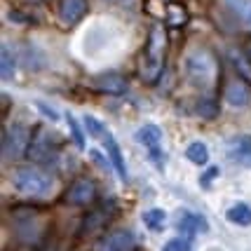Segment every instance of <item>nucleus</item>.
Listing matches in <instances>:
<instances>
[{"instance_id": "obj_12", "label": "nucleus", "mask_w": 251, "mask_h": 251, "mask_svg": "<svg viewBox=\"0 0 251 251\" xmlns=\"http://www.w3.org/2000/svg\"><path fill=\"white\" fill-rule=\"evenodd\" d=\"M103 146H106V153H108L110 167L118 172V176H120L122 181H127V164H125V155H122L118 141H115V139H113V136L108 134V136L103 139Z\"/></svg>"}, {"instance_id": "obj_25", "label": "nucleus", "mask_w": 251, "mask_h": 251, "mask_svg": "<svg viewBox=\"0 0 251 251\" xmlns=\"http://www.w3.org/2000/svg\"><path fill=\"white\" fill-rule=\"evenodd\" d=\"M230 59H232L235 68H237V71H242V73L247 75V82H249V80H251V73L247 71V68H244V59L240 56V52H235V50H232V52H230Z\"/></svg>"}, {"instance_id": "obj_11", "label": "nucleus", "mask_w": 251, "mask_h": 251, "mask_svg": "<svg viewBox=\"0 0 251 251\" xmlns=\"http://www.w3.org/2000/svg\"><path fill=\"white\" fill-rule=\"evenodd\" d=\"M94 85H97V89H101V92H106V94H113V97H118V94H125L127 92V77L118 75V73H106V75H99L97 80H94Z\"/></svg>"}, {"instance_id": "obj_1", "label": "nucleus", "mask_w": 251, "mask_h": 251, "mask_svg": "<svg viewBox=\"0 0 251 251\" xmlns=\"http://www.w3.org/2000/svg\"><path fill=\"white\" fill-rule=\"evenodd\" d=\"M167 56V31L160 24L151 26L148 40H146V54H143V77L148 82H155L164 68Z\"/></svg>"}, {"instance_id": "obj_8", "label": "nucleus", "mask_w": 251, "mask_h": 251, "mask_svg": "<svg viewBox=\"0 0 251 251\" xmlns=\"http://www.w3.org/2000/svg\"><path fill=\"white\" fill-rule=\"evenodd\" d=\"M94 197H97V186H94V181H89V178H77L75 183L68 188L66 202H68V204H75V207H85V204H92V202H94Z\"/></svg>"}, {"instance_id": "obj_3", "label": "nucleus", "mask_w": 251, "mask_h": 251, "mask_svg": "<svg viewBox=\"0 0 251 251\" xmlns=\"http://www.w3.org/2000/svg\"><path fill=\"white\" fill-rule=\"evenodd\" d=\"M12 186L26 197H45L52 193V178L40 167H22L12 176Z\"/></svg>"}, {"instance_id": "obj_7", "label": "nucleus", "mask_w": 251, "mask_h": 251, "mask_svg": "<svg viewBox=\"0 0 251 251\" xmlns=\"http://www.w3.org/2000/svg\"><path fill=\"white\" fill-rule=\"evenodd\" d=\"M54 146H56V139L52 136V131H47L45 127H40L31 139L28 157L35 160V162H47V160L54 155Z\"/></svg>"}, {"instance_id": "obj_9", "label": "nucleus", "mask_w": 251, "mask_h": 251, "mask_svg": "<svg viewBox=\"0 0 251 251\" xmlns=\"http://www.w3.org/2000/svg\"><path fill=\"white\" fill-rule=\"evenodd\" d=\"M89 10L87 0H59V19L66 26H75Z\"/></svg>"}, {"instance_id": "obj_23", "label": "nucleus", "mask_w": 251, "mask_h": 251, "mask_svg": "<svg viewBox=\"0 0 251 251\" xmlns=\"http://www.w3.org/2000/svg\"><path fill=\"white\" fill-rule=\"evenodd\" d=\"M190 247H193L190 237H174V240H169L164 244L162 251H190Z\"/></svg>"}, {"instance_id": "obj_10", "label": "nucleus", "mask_w": 251, "mask_h": 251, "mask_svg": "<svg viewBox=\"0 0 251 251\" xmlns=\"http://www.w3.org/2000/svg\"><path fill=\"white\" fill-rule=\"evenodd\" d=\"M134 141L141 143L143 148H148V153L151 151H157L160 148V141H162V129L153 125V122H148V125H143L141 129L134 134Z\"/></svg>"}, {"instance_id": "obj_13", "label": "nucleus", "mask_w": 251, "mask_h": 251, "mask_svg": "<svg viewBox=\"0 0 251 251\" xmlns=\"http://www.w3.org/2000/svg\"><path fill=\"white\" fill-rule=\"evenodd\" d=\"M176 228L181 230V232H186V237H193L195 232H207L209 223H207V219H204V216L186 211V214L181 216V221L176 223Z\"/></svg>"}, {"instance_id": "obj_28", "label": "nucleus", "mask_w": 251, "mask_h": 251, "mask_svg": "<svg viewBox=\"0 0 251 251\" xmlns=\"http://www.w3.org/2000/svg\"><path fill=\"white\" fill-rule=\"evenodd\" d=\"M108 2H127V0H108Z\"/></svg>"}, {"instance_id": "obj_16", "label": "nucleus", "mask_w": 251, "mask_h": 251, "mask_svg": "<svg viewBox=\"0 0 251 251\" xmlns=\"http://www.w3.org/2000/svg\"><path fill=\"white\" fill-rule=\"evenodd\" d=\"M226 219H228L230 223H235V226L247 228V226H251V207L244 204V202H237V204H232V207L226 211Z\"/></svg>"}, {"instance_id": "obj_18", "label": "nucleus", "mask_w": 251, "mask_h": 251, "mask_svg": "<svg viewBox=\"0 0 251 251\" xmlns=\"http://www.w3.org/2000/svg\"><path fill=\"white\" fill-rule=\"evenodd\" d=\"M143 223H146L148 230L160 232V230L167 226V214H164L162 209H148V211L143 214Z\"/></svg>"}, {"instance_id": "obj_19", "label": "nucleus", "mask_w": 251, "mask_h": 251, "mask_svg": "<svg viewBox=\"0 0 251 251\" xmlns=\"http://www.w3.org/2000/svg\"><path fill=\"white\" fill-rule=\"evenodd\" d=\"M186 22H188V14H186V10H183L181 5H176V2L167 5V26L178 28V26H183Z\"/></svg>"}, {"instance_id": "obj_6", "label": "nucleus", "mask_w": 251, "mask_h": 251, "mask_svg": "<svg viewBox=\"0 0 251 251\" xmlns=\"http://www.w3.org/2000/svg\"><path fill=\"white\" fill-rule=\"evenodd\" d=\"M136 247V237L131 230H113L108 235H103L101 240L97 242L94 251H134Z\"/></svg>"}, {"instance_id": "obj_26", "label": "nucleus", "mask_w": 251, "mask_h": 251, "mask_svg": "<svg viewBox=\"0 0 251 251\" xmlns=\"http://www.w3.org/2000/svg\"><path fill=\"white\" fill-rule=\"evenodd\" d=\"M35 106H38V110H40V113H43L45 118H50V120H52V122H56V120H59V113H56L54 108H50V106H47V103H43V101H38V103H35Z\"/></svg>"}, {"instance_id": "obj_22", "label": "nucleus", "mask_w": 251, "mask_h": 251, "mask_svg": "<svg viewBox=\"0 0 251 251\" xmlns=\"http://www.w3.org/2000/svg\"><path fill=\"white\" fill-rule=\"evenodd\" d=\"M14 68H17V59H12L10 47L5 45V47H2V68H0V75H2V80H10Z\"/></svg>"}, {"instance_id": "obj_2", "label": "nucleus", "mask_w": 251, "mask_h": 251, "mask_svg": "<svg viewBox=\"0 0 251 251\" xmlns=\"http://www.w3.org/2000/svg\"><path fill=\"white\" fill-rule=\"evenodd\" d=\"M183 71H186L188 80L197 87H211L219 77V64L207 50L190 52L186 56V61H183Z\"/></svg>"}, {"instance_id": "obj_17", "label": "nucleus", "mask_w": 251, "mask_h": 251, "mask_svg": "<svg viewBox=\"0 0 251 251\" xmlns=\"http://www.w3.org/2000/svg\"><path fill=\"white\" fill-rule=\"evenodd\" d=\"M186 157H188V160H190L193 164H197V167H207V162H209V148H207V146H204L202 141L188 143Z\"/></svg>"}, {"instance_id": "obj_14", "label": "nucleus", "mask_w": 251, "mask_h": 251, "mask_svg": "<svg viewBox=\"0 0 251 251\" xmlns=\"http://www.w3.org/2000/svg\"><path fill=\"white\" fill-rule=\"evenodd\" d=\"M230 157H232L235 162L251 167V136L232 139V143H230Z\"/></svg>"}, {"instance_id": "obj_4", "label": "nucleus", "mask_w": 251, "mask_h": 251, "mask_svg": "<svg viewBox=\"0 0 251 251\" xmlns=\"http://www.w3.org/2000/svg\"><path fill=\"white\" fill-rule=\"evenodd\" d=\"M31 131L24 125H12L2 131V157L5 160H19L31 148Z\"/></svg>"}, {"instance_id": "obj_15", "label": "nucleus", "mask_w": 251, "mask_h": 251, "mask_svg": "<svg viewBox=\"0 0 251 251\" xmlns=\"http://www.w3.org/2000/svg\"><path fill=\"white\" fill-rule=\"evenodd\" d=\"M235 19L240 24H244L247 28H251V0H223Z\"/></svg>"}, {"instance_id": "obj_5", "label": "nucleus", "mask_w": 251, "mask_h": 251, "mask_svg": "<svg viewBox=\"0 0 251 251\" xmlns=\"http://www.w3.org/2000/svg\"><path fill=\"white\" fill-rule=\"evenodd\" d=\"M223 99L232 110L251 108V85L247 80H230L223 89Z\"/></svg>"}, {"instance_id": "obj_20", "label": "nucleus", "mask_w": 251, "mask_h": 251, "mask_svg": "<svg viewBox=\"0 0 251 251\" xmlns=\"http://www.w3.org/2000/svg\"><path fill=\"white\" fill-rule=\"evenodd\" d=\"M66 122H68V129H71V136H73L75 146L82 151V148H85V131H82V125L73 118V113H66Z\"/></svg>"}, {"instance_id": "obj_24", "label": "nucleus", "mask_w": 251, "mask_h": 251, "mask_svg": "<svg viewBox=\"0 0 251 251\" xmlns=\"http://www.w3.org/2000/svg\"><path fill=\"white\" fill-rule=\"evenodd\" d=\"M216 176H219V167H209L207 174L200 176V186H202V188H209V186H211V181H214Z\"/></svg>"}, {"instance_id": "obj_21", "label": "nucleus", "mask_w": 251, "mask_h": 251, "mask_svg": "<svg viewBox=\"0 0 251 251\" xmlns=\"http://www.w3.org/2000/svg\"><path fill=\"white\" fill-rule=\"evenodd\" d=\"M82 125H85V129H87V134L92 139H106V136H108L106 127H103L97 118H92V115H85V118H82Z\"/></svg>"}, {"instance_id": "obj_27", "label": "nucleus", "mask_w": 251, "mask_h": 251, "mask_svg": "<svg viewBox=\"0 0 251 251\" xmlns=\"http://www.w3.org/2000/svg\"><path fill=\"white\" fill-rule=\"evenodd\" d=\"M244 54H247V59H249V64H251V45H247V52Z\"/></svg>"}]
</instances>
